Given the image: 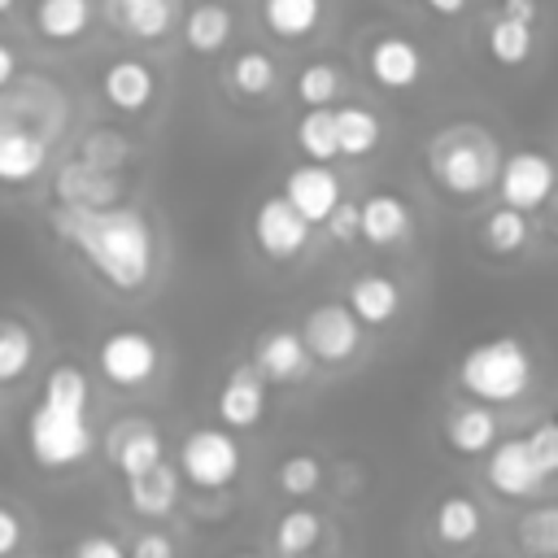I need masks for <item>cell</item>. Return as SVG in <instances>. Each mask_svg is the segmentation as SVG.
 Segmentation results:
<instances>
[{
	"instance_id": "cell-1",
	"label": "cell",
	"mask_w": 558,
	"mask_h": 558,
	"mask_svg": "<svg viewBox=\"0 0 558 558\" xmlns=\"http://www.w3.org/2000/svg\"><path fill=\"white\" fill-rule=\"evenodd\" d=\"M48 227L113 288V292H140L148 288L157 270V235L153 222L140 209L109 205V209H78L57 205L48 209Z\"/></svg>"
},
{
	"instance_id": "cell-2",
	"label": "cell",
	"mask_w": 558,
	"mask_h": 558,
	"mask_svg": "<svg viewBox=\"0 0 558 558\" xmlns=\"http://www.w3.org/2000/svg\"><path fill=\"white\" fill-rule=\"evenodd\" d=\"M497 166H501V144L493 131H484L475 122L440 126L427 140V174L440 192H449L458 201L484 196L497 183Z\"/></svg>"
},
{
	"instance_id": "cell-3",
	"label": "cell",
	"mask_w": 558,
	"mask_h": 558,
	"mask_svg": "<svg viewBox=\"0 0 558 558\" xmlns=\"http://www.w3.org/2000/svg\"><path fill=\"white\" fill-rule=\"evenodd\" d=\"M536 362L519 336H488L458 357V388L480 405H510L532 388Z\"/></svg>"
},
{
	"instance_id": "cell-4",
	"label": "cell",
	"mask_w": 558,
	"mask_h": 558,
	"mask_svg": "<svg viewBox=\"0 0 558 558\" xmlns=\"http://www.w3.org/2000/svg\"><path fill=\"white\" fill-rule=\"evenodd\" d=\"M96 436L87 423V410L74 405H57V401H35L31 418H26V449L31 462L44 471H70L92 453Z\"/></svg>"
},
{
	"instance_id": "cell-5",
	"label": "cell",
	"mask_w": 558,
	"mask_h": 558,
	"mask_svg": "<svg viewBox=\"0 0 558 558\" xmlns=\"http://www.w3.org/2000/svg\"><path fill=\"white\" fill-rule=\"evenodd\" d=\"M240 466H244V453H240V440L227 427H192L179 445V466L174 471L192 488L218 493V488L235 484Z\"/></svg>"
},
{
	"instance_id": "cell-6",
	"label": "cell",
	"mask_w": 558,
	"mask_h": 558,
	"mask_svg": "<svg viewBox=\"0 0 558 558\" xmlns=\"http://www.w3.org/2000/svg\"><path fill=\"white\" fill-rule=\"evenodd\" d=\"M493 187H497L501 205H510V209H519V214H532V209H541V205L554 196V187H558V166H554V157L541 153V148H514V153L501 157Z\"/></svg>"
},
{
	"instance_id": "cell-7",
	"label": "cell",
	"mask_w": 558,
	"mask_h": 558,
	"mask_svg": "<svg viewBox=\"0 0 558 558\" xmlns=\"http://www.w3.org/2000/svg\"><path fill=\"white\" fill-rule=\"evenodd\" d=\"M301 344H305L310 362L340 366L362 349V323L349 314L344 301H318L301 318Z\"/></svg>"
},
{
	"instance_id": "cell-8",
	"label": "cell",
	"mask_w": 558,
	"mask_h": 558,
	"mask_svg": "<svg viewBox=\"0 0 558 558\" xmlns=\"http://www.w3.org/2000/svg\"><path fill=\"white\" fill-rule=\"evenodd\" d=\"M96 366L113 388H140L157 375L161 349L144 327H113L96 344Z\"/></svg>"
},
{
	"instance_id": "cell-9",
	"label": "cell",
	"mask_w": 558,
	"mask_h": 558,
	"mask_svg": "<svg viewBox=\"0 0 558 558\" xmlns=\"http://www.w3.org/2000/svg\"><path fill=\"white\" fill-rule=\"evenodd\" d=\"M253 244L262 257H270L279 266L296 262L310 248V222L283 201V192H275L253 209Z\"/></svg>"
},
{
	"instance_id": "cell-10",
	"label": "cell",
	"mask_w": 558,
	"mask_h": 558,
	"mask_svg": "<svg viewBox=\"0 0 558 558\" xmlns=\"http://www.w3.org/2000/svg\"><path fill=\"white\" fill-rule=\"evenodd\" d=\"M105 453L122 471V480H131V475H140V471H148V466H157L166 458V440H161L157 423L131 414V418H118L105 432Z\"/></svg>"
},
{
	"instance_id": "cell-11",
	"label": "cell",
	"mask_w": 558,
	"mask_h": 558,
	"mask_svg": "<svg viewBox=\"0 0 558 558\" xmlns=\"http://www.w3.org/2000/svg\"><path fill=\"white\" fill-rule=\"evenodd\" d=\"M283 201H288L310 227H323L327 214L340 205V179H336L331 166H323V161L292 166L288 179H283Z\"/></svg>"
},
{
	"instance_id": "cell-12",
	"label": "cell",
	"mask_w": 558,
	"mask_h": 558,
	"mask_svg": "<svg viewBox=\"0 0 558 558\" xmlns=\"http://www.w3.org/2000/svg\"><path fill=\"white\" fill-rule=\"evenodd\" d=\"M218 418L227 432H248L262 423L266 414V379L253 371V362H240L227 371L222 388H218Z\"/></svg>"
},
{
	"instance_id": "cell-13",
	"label": "cell",
	"mask_w": 558,
	"mask_h": 558,
	"mask_svg": "<svg viewBox=\"0 0 558 558\" xmlns=\"http://www.w3.org/2000/svg\"><path fill=\"white\" fill-rule=\"evenodd\" d=\"M52 192H57V205H78V209H109L122 201V179L109 174V170H96L87 161H65L57 166L52 174Z\"/></svg>"
},
{
	"instance_id": "cell-14",
	"label": "cell",
	"mask_w": 558,
	"mask_h": 558,
	"mask_svg": "<svg viewBox=\"0 0 558 558\" xmlns=\"http://www.w3.org/2000/svg\"><path fill=\"white\" fill-rule=\"evenodd\" d=\"M493 493L510 497V501H523V497H536L545 488V475L536 471V462L527 458V445L523 436H510V440H497L488 449V466H484Z\"/></svg>"
},
{
	"instance_id": "cell-15",
	"label": "cell",
	"mask_w": 558,
	"mask_h": 558,
	"mask_svg": "<svg viewBox=\"0 0 558 558\" xmlns=\"http://www.w3.org/2000/svg\"><path fill=\"white\" fill-rule=\"evenodd\" d=\"M366 70L384 92H410L423 78V52L405 35H375L366 48Z\"/></svg>"
},
{
	"instance_id": "cell-16",
	"label": "cell",
	"mask_w": 558,
	"mask_h": 558,
	"mask_svg": "<svg viewBox=\"0 0 558 558\" xmlns=\"http://www.w3.org/2000/svg\"><path fill=\"white\" fill-rule=\"evenodd\" d=\"M248 362L266 384H296L310 371V353L301 344V331H292V327H266L253 340Z\"/></svg>"
},
{
	"instance_id": "cell-17",
	"label": "cell",
	"mask_w": 558,
	"mask_h": 558,
	"mask_svg": "<svg viewBox=\"0 0 558 558\" xmlns=\"http://www.w3.org/2000/svg\"><path fill=\"white\" fill-rule=\"evenodd\" d=\"M410 205H405V196H397V192H388V187H379V192H371L366 201H357V240H366L371 248H392V244H401L405 235H410Z\"/></svg>"
},
{
	"instance_id": "cell-18",
	"label": "cell",
	"mask_w": 558,
	"mask_h": 558,
	"mask_svg": "<svg viewBox=\"0 0 558 558\" xmlns=\"http://www.w3.org/2000/svg\"><path fill=\"white\" fill-rule=\"evenodd\" d=\"M48 161V140L17 122V118H4L0 113V183H31Z\"/></svg>"
},
{
	"instance_id": "cell-19",
	"label": "cell",
	"mask_w": 558,
	"mask_h": 558,
	"mask_svg": "<svg viewBox=\"0 0 558 558\" xmlns=\"http://www.w3.org/2000/svg\"><path fill=\"white\" fill-rule=\"evenodd\" d=\"M100 96L118 113H144L153 105V96H157V74L140 57H118L100 74Z\"/></svg>"
},
{
	"instance_id": "cell-20",
	"label": "cell",
	"mask_w": 558,
	"mask_h": 558,
	"mask_svg": "<svg viewBox=\"0 0 558 558\" xmlns=\"http://www.w3.org/2000/svg\"><path fill=\"white\" fill-rule=\"evenodd\" d=\"M105 13L126 39L157 44L161 35H170L179 17V0H105Z\"/></svg>"
},
{
	"instance_id": "cell-21",
	"label": "cell",
	"mask_w": 558,
	"mask_h": 558,
	"mask_svg": "<svg viewBox=\"0 0 558 558\" xmlns=\"http://www.w3.org/2000/svg\"><path fill=\"white\" fill-rule=\"evenodd\" d=\"M344 305L362 327H384V323H392L401 314V283L388 279V275L366 270V275H357L349 283V301Z\"/></svg>"
},
{
	"instance_id": "cell-22",
	"label": "cell",
	"mask_w": 558,
	"mask_h": 558,
	"mask_svg": "<svg viewBox=\"0 0 558 558\" xmlns=\"http://www.w3.org/2000/svg\"><path fill=\"white\" fill-rule=\"evenodd\" d=\"M179 484H183L179 471L161 458L157 466H148V471L126 480V506L135 514H144V519H166L179 506Z\"/></svg>"
},
{
	"instance_id": "cell-23",
	"label": "cell",
	"mask_w": 558,
	"mask_h": 558,
	"mask_svg": "<svg viewBox=\"0 0 558 558\" xmlns=\"http://www.w3.org/2000/svg\"><path fill=\"white\" fill-rule=\"evenodd\" d=\"M231 35H235V13L227 4H218V0H201V4H192L183 13V44L196 57L222 52L231 44Z\"/></svg>"
},
{
	"instance_id": "cell-24",
	"label": "cell",
	"mask_w": 558,
	"mask_h": 558,
	"mask_svg": "<svg viewBox=\"0 0 558 558\" xmlns=\"http://www.w3.org/2000/svg\"><path fill=\"white\" fill-rule=\"evenodd\" d=\"M445 440H449V449L462 453V458L488 453V449L497 445V414H493V405H480V401L453 405V410L445 414Z\"/></svg>"
},
{
	"instance_id": "cell-25",
	"label": "cell",
	"mask_w": 558,
	"mask_h": 558,
	"mask_svg": "<svg viewBox=\"0 0 558 558\" xmlns=\"http://www.w3.org/2000/svg\"><path fill=\"white\" fill-rule=\"evenodd\" d=\"M432 532H436L440 545H453V549L471 545V541L484 532V510H480V501H475L471 493H445V497L436 501V510H432Z\"/></svg>"
},
{
	"instance_id": "cell-26",
	"label": "cell",
	"mask_w": 558,
	"mask_h": 558,
	"mask_svg": "<svg viewBox=\"0 0 558 558\" xmlns=\"http://www.w3.org/2000/svg\"><path fill=\"white\" fill-rule=\"evenodd\" d=\"M331 118H336V148H340V157L362 161V157H371L379 148L384 122H379L375 109H366V105H340V109H331Z\"/></svg>"
},
{
	"instance_id": "cell-27",
	"label": "cell",
	"mask_w": 558,
	"mask_h": 558,
	"mask_svg": "<svg viewBox=\"0 0 558 558\" xmlns=\"http://www.w3.org/2000/svg\"><path fill=\"white\" fill-rule=\"evenodd\" d=\"M227 87L244 100H266L279 87V65L266 48H240L227 61Z\"/></svg>"
},
{
	"instance_id": "cell-28",
	"label": "cell",
	"mask_w": 558,
	"mask_h": 558,
	"mask_svg": "<svg viewBox=\"0 0 558 558\" xmlns=\"http://www.w3.org/2000/svg\"><path fill=\"white\" fill-rule=\"evenodd\" d=\"M484 44H488V57H493L501 70H519V65H527L532 52H536V26L497 13V17L488 22V31H484Z\"/></svg>"
},
{
	"instance_id": "cell-29",
	"label": "cell",
	"mask_w": 558,
	"mask_h": 558,
	"mask_svg": "<svg viewBox=\"0 0 558 558\" xmlns=\"http://www.w3.org/2000/svg\"><path fill=\"white\" fill-rule=\"evenodd\" d=\"M92 26V0H35V31L52 44H70Z\"/></svg>"
},
{
	"instance_id": "cell-30",
	"label": "cell",
	"mask_w": 558,
	"mask_h": 558,
	"mask_svg": "<svg viewBox=\"0 0 558 558\" xmlns=\"http://www.w3.org/2000/svg\"><path fill=\"white\" fill-rule=\"evenodd\" d=\"M262 22L279 39H305L323 22V0H262Z\"/></svg>"
},
{
	"instance_id": "cell-31",
	"label": "cell",
	"mask_w": 558,
	"mask_h": 558,
	"mask_svg": "<svg viewBox=\"0 0 558 558\" xmlns=\"http://www.w3.org/2000/svg\"><path fill=\"white\" fill-rule=\"evenodd\" d=\"M532 240V227H527V214L510 209V205H497L484 222H480V244L493 253V257H514L523 253Z\"/></svg>"
},
{
	"instance_id": "cell-32",
	"label": "cell",
	"mask_w": 558,
	"mask_h": 558,
	"mask_svg": "<svg viewBox=\"0 0 558 558\" xmlns=\"http://www.w3.org/2000/svg\"><path fill=\"white\" fill-rule=\"evenodd\" d=\"M514 536L527 558H558V501L527 506L514 523Z\"/></svg>"
},
{
	"instance_id": "cell-33",
	"label": "cell",
	"mask_w": 558,
	"mask_h": 558,
	"mask_svg": "<svg viewBox=\"0 0 558 558\" xmlns=\"http://www.w3.org/2000/svg\"><path fill=\"white\" fill-rule=\"evenodd\" d=\"M318 536H323V519H318L314 510H305V506L283 510V514H279V523H275V549H279L283 558L314 554Z\"/></svg>"
},
{
	"instance_id": "cell-34",
	"label": "cell",
	"mask_w": 558,
	"mask_h": 558,
	"mask_svg": "<svg viewBox=\"0 0 558 558\" xmlns=\"http://www.w3.org/2000/svg\"><path fill=\"white\" fill-rule=\"evenodd\" d=\"M35 362V331L22 318H0V384H13Z\"/></svg>"
},
{
	"instance_id": "cell-35",
	"label": "cell",
	"mask_w": 558,
	"mask_h": 558,
	"mask_svg": "<svg viewBox=\"0 0 558 558\" xmlns=\"http://www.w3.org/2000/svg\"><path fill=\"white\" fill-rule=\"evenodd\" d=\"M296 148L305 153V161H323V166L340 157L331 109H305V113L296 118Z\"/></svg>"
},
{
	"instance_id": "cell-36",
	"label": "cell",
	"mask_w": 558,
	"mask_h": 558,
	"mask_svg": "<svg viewBox=\"0 0 558 558\" xmlns=\"http://www.w3.org/2000/svg\"><path fill=\"white\" fill-rule=\"evenodd\" d=\"M292 92H296V100H301L305 109H327V105L344 92V78H340V70H336L331 61H305V65L296 70Z\"/></svg>"
},
{
	"instance_id": "cell-37",
	"label": "cell",
	"mask_w": 558,
	"mask_h": 558,
	"mask_svg": "<svg viewBox=\"0 0 558 558\" xmlns=\"http://www.w3.org/2000/svg\"><path fill=\"white\" fill-rule=\"evenodd\" d=\"M44 401H57V405H74V410H87L92 401V388H87V375L83 366L74 362H57L48 375H44V388H39Z\"/></svg>"
},
{
	"instance_id": "cell-38",
	"label": "cell",
	"mask_w": 558,
	"mask_h": 558,
	"mask_svg": "<svg viewBox=\"0 0 558 558\" xmlns=\"http://www.w3.org/2000/svg\"><path fill=\"white\" fill-rule=\"evenodd\" d=\"M131 157V144L118 135V131H109V126H92L83 140H78V161H87V166H96V170H122V161Z\"/></svg>"
},
{
	"instance_id": "cell-39",
	"label": "cell",
	"mask_w": 558,
	"mask_h": 558,
	"mask_svg": "<svg viewBox=\"0 0 558 558\" xmlns=\"http://www.w3.org/2000/svg\"><path fill=\"white\" fill-rule=\"evenodd\" d=\"M275 484H279L283 497H310L323 484V462L314 453H288L275 466Z\"/></svg>"
},
{
	"instance_id": "cell-40",
	"label": "cell",
	"mask_w": 558,
	"mask_h": 558,
	"mask_svg": "<svg viewBox=\"0 0 558 558\" xmlns=\"http://www.w3.org/2000/svg\"><path fill=\"white\" fill-rule=\"evenodd\" d=\"M523 445H527V458L536 462V471H541L545 480H554V475H558V418H541V423L523 436Z\"/></svg>"
},
{
	"instance_id": "cell-41",
	"label": "cell",
	"mask_w": 558,
	"mask_h": 558,
	"mask_svg": "<svg viewBox=\"0 0 558 558\" xmlns=\"http://www.w3.org/2000/svg\"><path fill=\"white\" fill-rule=\"evenodd\" d=\"M323 227H327V235H331L336 244H353V240H357V201H344V196H340V205L327 214Z\"/></svg>"
},
{
	"instance_id": "cell-42",
	"label": "cell",
	"mask_w": 558,
	"mask_h": 558,
	"mask_svg": "<svg viewBox=\"0 0 558 558\" xmlns=\"http://www.w3.org/2000/svg\"><path fill=\"white\" fill-rule=\"evenodd\" d=\"M70 558H126V549L109 532H83L74 541V554Z\"/></svg>"
},
{
	"instance_id": "cell-43",
	"label": "cell",
	"mask_w": 558,
	"mask_h": 558,
	"mask_svg": "<svg viewBox=\"0 0 558 558\" xmlns=\"http://www.w3.org/2000/svg\"><path fill=\"white\" fill-rule=\"evenodd\" d=\"M126 558H174V541L166 536V532H140L135 541H131V549H126Z\"/></svg>"
},
{
	"instance_id": "cell-44",
	"label": "cell",
	"mask_w": 558,
	"mask_h": 558,
	"mask_svg": "<svg viewBox=\"0 0 558 558\" xmlns=\"http://www.w3.org/2000/svg\"><path fill=\"white\" fill-rule=\"evenodd\" d=\"M17 545H22V523H17V514L9 506H0V558L17 554Z\"/></svg>"
},
{
	"instance_id": "cell-45",
	"label": "cell",
	"mask_w": 558,
	"mask_h": 558,
	"mask_svg": "<svg viewBox=\"0 0 558 558\" xmlns=\"http://www.w3.org/2000/svg\"><path fill=\"white\" fill-rule=\"evenodd\" d=\"M497 13H506V17H519V22H532V26H536V17H541V0H497Z\"/></svg>"
},
{
	"instance_id": "cell-46",
	"label": "cell",
	"mask_w": 558,
	"mask_h": 558,
	"mask_svg": "<svg viewBox=\"0 0 558 558\" xmlns=\"http://www.w3.org/2000/svg\"><path fill=\"white\" fill-rule=\"evenodd\" d=\"M13 78H17V52H13V48L0 39V92H4Z\"/></svg>"
},
{
	"instance_id": "cell-47",
	"label": "cell",
	"mask_w": 558,
	"mask_h": 558,
	"mask_svg": "<svg viewBox=\"0 0 558 558\" xmlns=\"http://www.w3.org/2000/svg\"><path fill=\"white\" fill-rule=\"evenodd\" d=\"M423 4H427L436 17H458V13H462L471 0H423Z\"/></svg>"
},
{
	"instance_id": "cell-48",
	"label": "cell",
	"mask_w": 558,
	"mask_h": 558,
	"mask_svg": "<svg viewBox=\"0 0 558 558\" xmlns=\"http://www.w3.org/2000/svg\"><path fill=\"white\" fill-rule=\"evenodd\" d=\"M13 4H17V0H0V13H9V9H13Z\"/></svg>"
},
{
	"instance_id": "cell-49",
	"label": "cell",
	"mask_w": 558,
	"mask_h": 558,
	"mask_svg": "<svg viewBox=\"0 0 558 558\" xmlns=\"http://www.w3.org/2000/svg\"><path fill=\"white\" fill-rule=\"evenodd\" d=\"M227 558H262V554H227Z\"/></svg>"
},
{
	"instance_id": "cell-50",
	"label": "cell",
	"mask_w": 558,
	"mask_h": 558,
	"mask_svg": "<svg viewBox=\"0 0 558 558\" xmlns=\"http://www.w3.org/2000/svg\"><path fill=\"white\" fill-rule=\"evenodd\" d=\"M301 558H314V554H301Z\"/></svg>"
}]
</instances>
